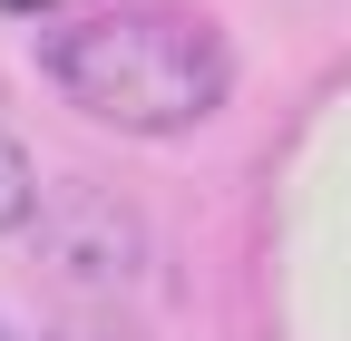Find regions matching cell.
<instances>
[{"label": "cell", "instance_id": "obj_2", "mask_svg": "<svg viewBox=\"0 0 351 341\" xmlns=\"http://www.w3.org/2000/svg\"><path fill=\"white\" fill-rule=\"evenodd\" d=\"M39 215V186H29V156L10 147V127H0V234Z\"/></svg>", "mask_w": 351, "mask_h": 341}, {"label": "cell", "instance_id": "obj_3", "mask_svg": "<svg viewBox=\"0 0 351 341\" xmlns=\"http://www.w3.org/2000/svg\"><path fill=\"white\" fill-rule=\"evenodd\" d=\"M0 10H59V0H0Z\"/></svg>", "mask_w": 351, "mask_h": 341}, {"label": "cell", "instance_id": "obj_1", "mask_svg": "<svg viewBox=\"0 0 351 341\" xmlns=\"http://www.w3.org/2000/svg\"><path fill=\"white\" fill-rule=\"evenodd\" d=\"M39 68L59 98H78L88 117L127 127V137H176V127L215 117L234 88L225 39L186 10H98L78 29H49Z\"/></svg>", "mask_w": 351, "mask_h": 341}, {"label": "cell", "instance_id": "obj_4", "mask_svg": "<svg viewBox=\"0 0 351 341\" xmlns=\"http://www.w3.org/2000/svg\"><path fill=\"white\" fill-rule=\"evenodd\" d=\"M0 341H10V331H0Z\"/></svg>", "mask_w": 351, "mask_h": 341}]
</instances>
